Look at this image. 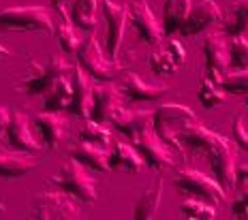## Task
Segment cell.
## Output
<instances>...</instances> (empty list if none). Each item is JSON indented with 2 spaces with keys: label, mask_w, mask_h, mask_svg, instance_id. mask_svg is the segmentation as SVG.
Listing matches in <instances>:
<instances>
[{
  "label": "cell",
  "mask_w": 248,
  "mask_h": 220,
  "mask_svg": "<svg viewBox=\"0 0 248 220\" xmlns=\"http://www.w3.org/2000/svg\"><path fill=\"white\" fill-rule=\"evenodd\" d=\"M56 22L45 7H11L0 11V30L54 34Z\"/></svg>",
  "instance_id": "cell-3"
},
{
  "label": "cell",
  "mask_w": 248,
  "mask_h": 220,
  "mask_svg": "<svg viewBox=\"0 0 248 220\" xmlns=\"http://www.w3.org/2000/svg\"><path fill=\"white\" fill-rule=\"evenodd\" d=\"M161 203H163V180H156L152 186H148L141 192L133 214H135L137 220H152L161 209Z\"/></svg>",
  "instance_id": "cell-27"
},
{
  "label": "cell",
  "mask_w": 248,
  "mask_h": 220,
  "mask_svg": "<svg viewBox=\"0 0 248 220\" xmlns=\"http://www.w3.org/2000/svg\"><path fill=\"white\" fill-rule=\"evenodd\" d=\"M218 22H223V11H220L218 2L216 0H201L190 9L180 34L182 37H195V34L205 32L210 26H214Z\"/></svg>",
  "instance_id": "cell-14"
},
{
  "label": "cell",
  "mask_w": 248,
  "mask_h": 220,
  "mask_svg": "<svg viewBox=\"0 0 248 220\" xmlns=\"http://www.w3.org/2000/svg\"><path fill=\"white\" fill-rule=\"evenodd\" d=\"M182 216L188 220H214L216 207L203 199H186L182 203Z\"/></svg>",
  "instance_id": "cell-33"
},
{
  "label": "cell",
  "mask_w": 248,
  "mask_h": 220,
  "mask_svg": "<svg viewBox=\"0 0 248 220\" xmlns=\"http://www.w3.org/2000/svg\"><path fill=\"white\" fill-rule=\"evenodd\" d=\"M9 56H11V52H9V49H7V47H4V45H2V43H0V62H2V60H4V58H9Z\"/></svg>",
  "instance_id": "cell-41"
},
{
  "label": "cell",
  "mask_w": 248,
  "mask_h": 220,
  "mask_svg": "<svg viewBox=\"0 0 248 220\" xmlns=\"http://www.w3.org/2000/svg\"><path fill=\"white\" fill-rule=\"evenodd\" d=\"M30 75L24 77L15 88L22 94L28 96H37V94H47V92L56 86V81H60L62 77L71 75V66L64 58L51 54L45 62H37V60H30Z\"/></svg>",
  "instance_id": "cell-2"
},
{
  "label": "cell",
  "mask_w": 248,
  "mask_h": 220,
  "mask_svg": "<svg viewBox=\"0 0 248 220\" xmlns=\"http://www.w3.org/2000/svg\"><path fill=\"white\" fill-rule=\"evenodd\" d=\"M229 69L231 71L248 69V37H246V32L231 37V43H229Z\"/></svg>",
  "instance_id": "cell-32"
},
{
  "label": "cell",
  "mask_w": 248,
  "mask_h": 220,
  "mask_svg": "<svg viewBox=\"0 0 248 220\" xmlns=\"http://www.w3.org/2000/svg\"><path fill=\"white\" fill-rule=\"evenodd\" d=\"M9 124H11V111L7 107H0V141H7Z\"/></svg>",
  "instance_id": "cell-38"
},
{
  "label": "cell",
  "mask_w": 248,
  "mask_h": 220,
  "mask_svg": "<svg viewBox=\"0 0 248 220\" xmlns=\"http://www.w3.org/2000/svg\"><path fill=\"white\" fill-rule=\"evenodd\" d=\"M109 165L113 171L141 173L146 169V161L141 158L135 146L124 141H113V150L109 152Z\"/></svg>",
  "instance_id": "cell-22"
},
{
  "label": "cell",
  "mask_w": 248,
  "mask_h": 220,
  "mask_svg": "<svg viewBox=\"0 0 248 220\" xmlns=\"http://www.w3.org/2000/svg\"><path fill=\"white\" fill-rule=\"evenodd\" d=\"M109 124L118 132H122L124 137H128L133 143L143 131L152 129V114L141 111V109H124V107H120L109 117Z\"/></svg>",
  "instance_id": "cell-18"
},
{
  "label": "cell",
  "mask_w": 248,
  "mask_h": 220,
  "mask_svg": "<svg viewBox=\"0 0 248 220\" xmlns=\"http://www.w3.org/2000/svg\"><path fill=\"white\" fill-rule=\"evenodd\" d=\"M71 158H75L77 162H81V165L88 167L90 171H101V173L111 171L109 152H107L103 146H94V143L81 141L79 146H75L73 150H71Z\"/></svg>",
  "instance_id": "cell-23"
},
{
  "label": "cell",
  "mask_w": 248,
  "mask_h": 220,
  "mask_svg": "<svg viewBox=\"0 0 248 220\" xmlns=\"http://www.w3.org/2000/svg\"><path fill=\"white\" fill-rule=\"evenodd\" d=\"M173 182L182 192H188L197 199L214 203V205L223 201L225 192H227L216 177L205 176V173L197 171V169H182V171H178V176H175Z\"/></svg>",
  "instance_id": "cell-7"
},
{
  "label": "cell",
  "mask_w": 248,
  "mask_h": 220,
  "mask_svg": "<svg viewBox=\"0 0 248 220\" xmlns=\"http://www.w3.org/2000/svg\"><path fill=\"white\" fill-rule=\"evenodd\" d=\"M71 86H73V101H71L69 114L88 120L92 114V88L94 86L90 84V75L81 69L79 62L71 69Z\"/></svg>",
  "instance_id": "cell-16"
},
{
  "label": "cell",
  "mask_w": 248,
  "mask_h": 220,
  "mask_svg": "<svg viewBox=\"0 0 248 220\" xmlns=\"http://www.w3.org/2000/svg\"><path fill=\"white\" fill-rule=\"evenodd\" d=\"M122 107V90L113 81H96L92 88V114L96 122H109V117Z\"/></svg>",
  "instance_id": "cell-13"
},
{
  "label": "cell",
  "mask_w": 248,
  "mask_h": 220,
  "mask_svg": "<svg viewBox=\"0 0 248 220\" xmlns=\"http://www.w3.org/2000/svg\"><path fill=\"white\" fill-rule=\"evenodd\" d=\"M37 154L19 150H0V177L2 180H19L37 167Z\"/></svg>",
  "instance_id": "cell-20"
},
{
  "label": "cell",
  "mask_w": 248,
  "mask_h": 220,
  "mask_svg": "<svg viewBox=\"0 0 248 220\" xmlns=\"http://www.w3.org/2000/svg\"><path fill=\"white\" fill-rule=\"evenodd\" d=\"M51 182L58 188L73 194L77 201L81 203H96L99 199V188H96V180L92 177L90 169L84 167L81 162H77L75 158H71L64 167L51 177Z\"/></svg>",
  "instance_id": "cell-5"
},
{
  "label": "cell",
  "mask_w": 248,
  "mask_h": 220,
  "mask_svg": "<svg viewBox=\"0 0 248 220\" xmlns=\"http://www.w3.org/2000/svg\"><path fill=\"white\" fill-rule=\"evenodd\" d=\"M197 122V116L190 107L180 103H165L152 114V129L169 147L184 152L182 135Z\"/></svg>",
  "instance_id": "cell-1"
},
{
  "label": "cell",
  "mask_w": 248,
  "mask_h": 220,
  "mask_svg": "<svg viewBox=\"0 0 248 220\" xmlns=\"http://www.w3.org/2000/svg\"><path fill=\"white\" fill-rule=\"evenodd\" d=\"M128 19H131L133 28L137 30L139 39L146 41L150 45H158L165 37V30L158 24L156 15L152 13V7L146 2V0H137L128 7Z\"/></svg>",
  "instance_id": "cell-12"
},
{
  "label": "cell",
  "mask_w": 248,
  "mask_h": 220,
  "mask_svg": "<svg viewBox=\"0 0 248 220\" xmlns=\"http://www.w3.org/2000/svg\"><path fill=\"white\" fill-rule=\"evenodd\" d=\"M71 101H73V86H71V75L56 81V86L45 94L43 111H69Z\"/></svg>",
  "instance_id": "cell-28"
},
{
  "label": "cell",
  "mask_w": 248,
  "mask_h": 220,
  "mask_svg": "<svg viewBox=\"0 0 248 220\" xmlns=\"http://www.w3.org/2000/svg\"><path fill=\"white\" fill-rule=\"evenodd\" d=\"M2 209H4V205H2V203H0V212H2Z\"/></svg>",
  "instance_id": "cell-43"
},
{
  "label": "cell",
  "mask_w": 248,
  "mask_h": 220,
  "mask_svg": "<svg viewBox=\"0 0 248 220\" xmlns=\"http://www.w3.org/2000/svg\"><path fill=\"white\" fill-rule=\"evenodd\" d=\"M203 56H205V75L223 81L225 71L229 69V47L223 34L208 32L203 37Z\"/></svg>",
  "instance_id": "cell-15"
},
{
  "label": "cell",
  "mask_w": 248,
  "mask_h": 220,
  "mask_svg": "<svg viewBox=\"0 0 248 220\" xmlns=\"http://www.w3.org/2000/svg\"><path fill=\"white\" fill-rule=\"evenodd\" d=\"M122 94L131 101H156L161 99L163 94H167V86H154V84H148L141 75L137 73H128L126 79L122 81L120 86Z\"/></svg>",
  "instance_id": "cell-24"
},
{
  "label": "cell",
  "mask_w": 248,
  "mask_h": 220,
  "mask_svg": "<svg viewBox=\"0 0 248 220\" xmlns=\"http://www.w3.org/2000/svg\"><path fill=\"white\" fill-rule=\"evenodd\" d=\"M32 124L37 129L39 139L43 141L45 150H58L62 139L66 137V120L60 116V111H43V114H37Z\"/></svg>",
  "instance_id": "cell-17"
},
{
  "label": "cell",
  "mask_w": 248,
  "mask_h": 220,
  "mask_svg": "<svg viewBox=\"0 0 248 220\" xmlns=\"http://www.w3.org/2000/svg\"><path fill=\"white\" fill-rule=\"evenodd\" d=\"M242 96H244V103H246V107H248V94H242Z\"/></svg>",
  "instance_id": "cell-42"
},
{
  "label": "cell",
  "mask_w": 248,
  "mask_h": 220,
  "mask_svg": "<svg viewBox=\"0 0 248 220\" xmlns=\"http://www.w3.org/2000/svg\"><path fill=\"white\" fill-rule=\"evenodd\" d=\"M233 139H235V146H240L242 150L248 152V129H246V122H244V116H237L233 120Z\"/></svg>",
  "instance_id": "cell-36"
},
{
  "label": "cell",
  "mask_w": 248,
  "mask_h": 220,
  "mask_svg": "<svg viewBox=\"0 0 248 220\" xmlns=\"http://www.w3.org/2000/svg\"><path fill=\"white\" fill-rule=\"evenodd\" d=\"M235 188H248V162L237 167V177H235Z\"/></svg>",
  "instance_id": "cell-39"
},
{
  "label": "cell",
  "mask_w": 248,
  "mask_h": 220,
  "mask_svg": "<svg viewBox=\"0 0 248 220\" xmlns=\"http://www.w3.org/2000/svg\"><path fill=\"white\" fill-rule=\"evenodd\" d=\"M231 212H233V216L237 220H248V188L240 194V197L233 199V203H231Z\"/></svg>",
  "instance_id": "cell-37"
},
{
  "label": "cell",
  "mask_w": 248,
  "mask_h": 220,
  "mask_svg": "<svg viewBox=\"0 0 248 220\" xmlns=\"http://www.w3.org/2000/svg\"><path fill=\"white\" fill-rule=\"evenodd\" d=\"M133 146L139 150L141 158L146 161V167L154 169V171H165V169H173L175 158L173 152L169 150V146L161 137L154 132V129L143 131L141 135L133 141Z\"/></svg>",
  "instance_id": "cell-8"
},
{
  "label": "cell",
  "mask_w": 248,
  "mask_h": 220,
  "mask_svg": "<svg viewBox=\"0 0 248 220\" xmlns=\"http://www.w3.org/2000/svg\"><path fill=\"white\" fill-rule=\"evenodd\" d=\"M69 17L75 28L92 32L99 22V0H73L69 9Z\"/></svg>",
  "instance_id": "cell-26"
},
{
  "label": "cell",
  "mask_w": 248,
  "mask_h": 220,
  "mask_svg": "<svg viewBox=\"0 0 248 220\" xmlns=\"http://www.w3.org/2000/svg\"><path fill=\"white\" fill-rule=\"evenodd\" d=\"M210 169L214 173V177L220 182V186L225 191H233L235 188V177H237V165H235V147L233 143H227L220 150H216L214 154L208 156Z\"/></svg>",
  "instance_id": "cell-19"
},
{
  "label": "cell",
  "mask_w": 248,
  "mask_h": 220,
  "mask_svg": "<svg viewBox=\"0 0 248 220\" xmlns=\"http://www.w3.org/2000/svg\"><path fill=\"white\" fill-rule=\"evenodd\" d=\"M248 30V0H235L229 7V15L225 19V34L235 37Z\"/></svg>",
  "instance_id": "cell-31"
},
{
  "label": "cell",
  "mask_w": 248,
  "mask_h": 220,
  "mask_svg": "<svg viewBox=\"0 0 248 220\" xmlns=\"http://www.w3.org/2000/svg\"><path fill=\"white\" fill-rule=\"evenodd\" d=\"M193 2L190 0H165L163 2V30L165 34H178L188 17Z\"/></svg>",
  "instance_id": "cell-25"
},
{
  "label": "cell",
  "mask_w": 248,
  "mask_h": 220,
  "mask_svg": "<svg viewBox=\"0 0 248 220\" xmlns=\"http://www.w3.org/2000/svg\"><path fill=\"white\" fill-rule=\"evenodd\" d=\"M30 218L34 220H77L84 218L75 197L66 191H45L34 194L30 205Z\"/></svg>",
  "instance_id": "cell-4"
},
{
  "label": "cell",
  "mask_w": 248,
  "mask_h": 220,
  "mask_svg": "<svg viewBox=\"0 0 248 220\" xmlns=\"http://www.w3.org/2000/svg\"><path fill=\"white\" fill-rule=\"evenodd\" d=\"M66 0H51V7L56 9L58 13H66V7H64Z\"/></svg>",
  "instance_id": "cell-40"
},
{
  "label": "cell",
  "mask_w": 248,
  "mask_h": 220,
  "mask_svg": "<svg viewBox=\"0 0 248 220\" xmlns=\"http://www.w3.org/2000/svg\"><path fill=\"white\" fill-rule=\"evenodd\" d=\"M227 99V90L223 88V81L214 79L210 75H205L203 81L199 86V101L205 109H216L218 105H223Z\"/></svg>",
  "instance_id": "cell-30"
},
{
  "label": "cell",
  "mask_w": 248,
  "mask_h": 220,
  "mask_svg": "<svg viewBox=\"0 0 248 220\" xmlns=\"http://www.w3.org/2000/svg\"><path fill=\"white\" fill-rule=\"evenodd\" d=\"M7 143L13 150L28 152V154H41L45 150L43 141L37 135L32 120L17 109L11 111V124H9V131H7Z\"/></svg>",
  "instance_id": "cell-9"
},
{
  "label": "cell",
  "mask_w": 248,
  "mask_h": 220,
  "mask_svg": "<svg viewBox=\"0 0 248 220\" xmlns=\"http://www.w3.org/2000/svg\"><path fill=\"white\" fill-rule=\"evenodd\" d=\"M186 62V49L180 39H167L156 45V49L150 56V69L154 75L165 77V75H173Z\"/></svg>",
  "instance_id": "cell-11"
},
{
  "label": "cell",
  "mask_w": 248,
  "mask_h": 220,
  "mask_svg": "<svg viewBox=\"0 0 248 220\" xmlns=\"http://www.w3.org/2000/svg\"><path fill=\"white\" fill-rule=\"evenodd\" d=\"M107 56L109 54L103 52L99 39L90 32L77 49V62L96 81H113L116 75L122 71V64L118 58H107Z\"/></svg>",
  "instance_id": "cell-6"
},
{
  "label": "cell",
  "mask_w": 248,
  "mask_h": 220,
  "mask_svg": "<svg viewBox=\"0 0 248 220\" xmlns=\"http://www.w3.org/2000/svg\"><path fill=\"white\" fill-rule=\"evenodd\" d=\"M180 141H182V146H190V147H195V150H201L205 156L214 154L216 150H220L223 146L229 143L227 137L218 135V132H212L210 129H205L203 124H199V122H195L182 135Z\"/></svg>",
  "instance_id": "cell-21"
},
{
  "label": "cell",
  "mask_w": 248,
  "mask_h": 220,
  "mask_svg": "<svg viewBox=\"0 0 248 220\" xmlns=\"http://www.w3.org/2000/svg\"><path fill=\"white\" fill-rule=\"evenodd\" d=\"M81 141L94 143V146H109L111 143V132L109 129L103 126V122H96L92 117H88L81 126Z\"/></svg>",
  "instance_id": "cell-34"
},
{
  "label": "cell",
  "mask_w": 248,
  "mask_h": 220,
  "mask_svg": "<svg viewBox=\"0 0 248 220\" xmlns=\"http://www.w3.org/2000/svg\"><path fill=\"white\" fill-rule=\"evenodd\" d=\"M223 88L227 90V94H248V69L225 75Z\"/></svg>",
  "instance_id": "cell-35"
},
{
  "label": "cell",
  "mask_w": 248,
  "mask_h": 220,
  "mask_svg": "<svg viewBox=\"0 0 248 220\" xmlns=\"http://www.w3.org/2000/svg\"><path fill=\"white\" fill-rule=\"evenodd\" d=\"M54 34H56V39H58L60 47L64 49L66 54H77L81 41H79V34H77V30H75V24L71 22L69 13H60V19L56 22Z\"/></svg>",
  "instance_id": "cell-29"
},
{
  "label": "cell",
  "mask_w": 248,
  "mask_h": 220,
  "mask_svg": "<svg viewBox=\"0 0 248 220\" xmlns=\"http://www.w3.org/2000/svg\"><path fill=\"white\" fill-rule=\"evenodd\" d=\"M101 11L107 24L105 52L109 54V58H118L122 47V39H124V26H126V19H128V9L113 2V0H101Z\"/></svg>",
  "instance_id": "cell-10"
}]
</instances>
